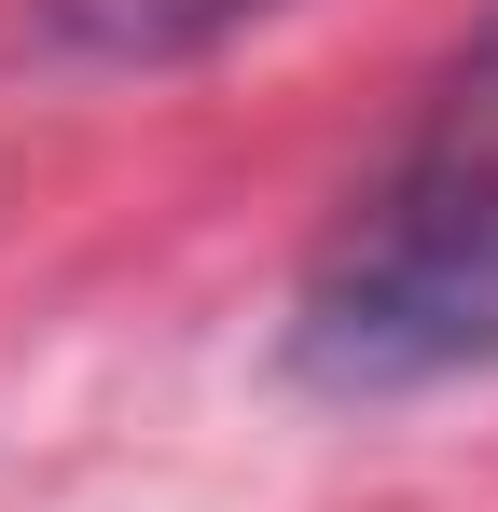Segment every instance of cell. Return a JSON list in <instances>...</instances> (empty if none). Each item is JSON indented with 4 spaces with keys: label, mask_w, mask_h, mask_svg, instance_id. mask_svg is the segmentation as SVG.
I'll use <instances>...</instances> for the list:
<instances>
[{
    "label": "cell",
    "mask_w": 498,
    "mask_h": 512,
    "mask_svg": "<svg viewBox=\"0 0 498 512\" xmlns=\"http://www.w3.org/2000/svg\"><path fill=\"white\" fill-rule=\"evenodd\" d=\"M291 360L346 402L443 388V374L498 360V28L443 70L402 167L332 222L319 277L291 305Z\"/></svg>",
    "instance_id": "6da1fadb"
},
{
    "label": "cell",
    "mask_w": 498,
    "mask_h": 512,
    "mask_svg": "<svg viewBox=\"0 0 498 512\" xmlns=\"http://www.w3.org/2000/svg\"><path fill=\"white\" fill-rule=\"evenodd\" d=\"M56 14V42L83 56H194V42H222L249 0H42Z\"/></svg>",
    "instance_id": "7a4b0ae2"
}]
</instances>
